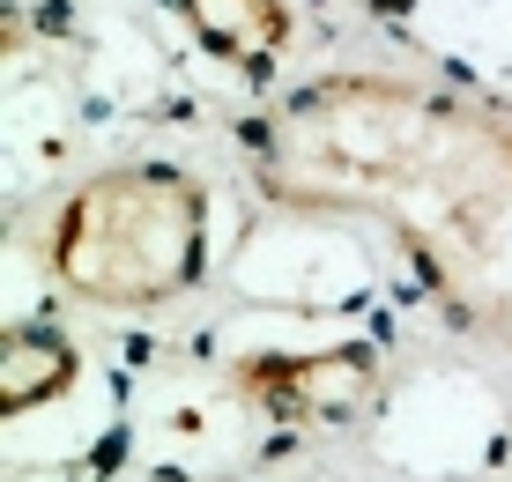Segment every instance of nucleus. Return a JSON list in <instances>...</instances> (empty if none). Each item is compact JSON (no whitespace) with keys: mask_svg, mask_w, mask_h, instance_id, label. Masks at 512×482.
Returning a JSON list of instances; mask_svg holds the SVG:
<instances>
[{"mask_svg":"<svg viewBox=\"0 0 512 482\" xmlns=\"http://www.w3.org/2000/svg\"><path fill=\"white\" fill-rule=\"evenodd\" d=\"M253 186L290 216H364L438 312L512 342V119L416 75H320L253 127Z\"/></svg>","mask_w":512,"mask_h":482,"instance_id":"obj_1","label":"nucleus"},{"mask_svg":"<svg viewBox=\"0 0 512 482\" xmlns=\"http://www.w3.org/2000/svg\"><path fill=\"white\" fill-rule=\"evenodd\" d=\"M45 267L75 305L97 312L171 305L208 275V186L164 156L104 164L52 208Z\"/></svg>","mask_w":512,"mask_h":482,"instance_id":"obj_2","label":"nucleus"},{"mask_svg":"<svg viewBox=\"0 0 512 482\" xmlns=\"http://www.w3.org/2000/svg\"><path fill=\"white\" fill-rule=\"evenodd\" d=\"M245 394L290 423H342L372 394V349H320V356H260L245 371Z\"/></svg>","mask_w":512,"mask_h":482,"instance_id":"obj_3","label":"nucleus"},{"mask_svg":"<svg viewBox=\"0 0 512 482\" xmlns=\"http://www.w3.org/2000/svg\"><path fill=\"white\" fill-rule=\"evenodd\" d=\"M171 8L201 38V52L245 67V75H268L282 52H290V30H297L290 0H171Z\"/></svg>","mask_w":512,"mask_h":482,"instance_id":"obj_4","label":"nucleus"},{"mask_svg":"<svg viewBox=\"0 0 512 482\" xmlns=\"http://www.w3.org/2000/svg\"><path fill=\"white\" fill-rule=\"evenodd\" d=\"M75 342L60 327H38V319H15L0 334V416H38L75 386Z\"/></svg>","mask_w":512,"mask_h":482,"instance_id":"obj_5","label":"nucleus"}]
</instances>
